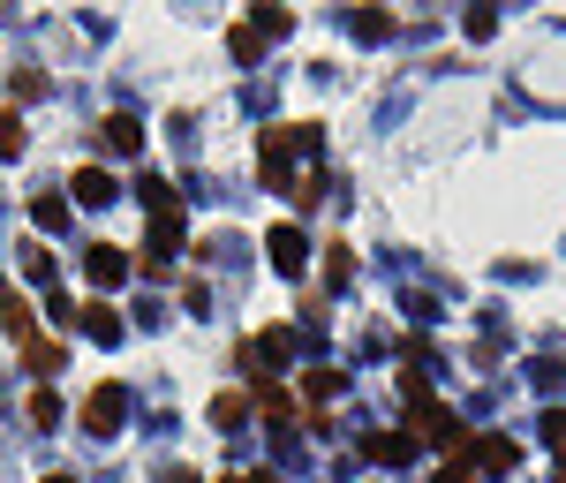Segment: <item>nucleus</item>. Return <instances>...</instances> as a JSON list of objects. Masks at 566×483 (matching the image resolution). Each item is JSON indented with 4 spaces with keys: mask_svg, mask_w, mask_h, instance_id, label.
Wrapping results in <instances>:
<instances>
[{
    "mask_svg": "<svg viewBox=\"0 0 566 483\" xmlns=\"http://www.w3.org/2000/svg\"><path fill=\"white\" fill-rule=\"evenodd\" d=\"M401 393H408V416H416L424 446H438L445 461H453V454H468V438H476V431H468V423H461V416H453V408H445V401L430 393V385H424V370H408V378H401Z\"/></svg>",
    "mask_w": 566,
    "mask_h": 483,
    "instance_id": "nucleus-1",
    "label": "nucleus"
},
{
    "mask_svg": "<svg viewBox=\"0 0 566 483\" xmlns=\"http://www.w3.org/2000/svg\"><path fill=\"white\" fill-rule=\"evenodd\" d=\"M287 355H294V332H287V325H265V332H250V340H242L250 385H273V370H287Z\"/></svg>",
    "mask_w": 566,
    "mask_h": 483,
    "instance_id": "nucleus-2",
    "label": "nucleus"
},
{
    "mask_svg": "<svg viewBox=\"0 0 566 483\" xmlns=\"http://www.w3.org/2000/svg\"><path fill=\"white\" fill-rule=\"evenodd\" d=\"M122 423H129V385H122V378L91 385V401H84V431H91V438H114Z\"/></svg>",
    "mask_w": 566,
    "mask_h": 483,
    "instance_id": "nucleus-3",
    "label": "nucleus"
},
{
    "mask_svg": "<svg viewBox=\"0 0 566 483\" xmlns=\"http://www.w3.org/2000/svg\"><path fill=\"white\" fill-rule=\"evenodd\" d=\"M468 461H476L483 476H506V469H521V446H514L506 431H476V438H468Z\"/></svg>",
    "mask_w": 566,
    "mask_h": 483,
    "instance_id": "nucleus-4",
    "label": "nucleus"
},
{
    "mask_svg": "<svg viewBox=\"0 0 566 483\" xmlns=\"http://www.w3.org/2000/svg\"><path fill=\"white\" fill-rule=\"evenodd\" d=\"M174 250H181V212H159L151 219V242H143V272H166Z\"/></svg>",
    "mask_w": 566,
    "mask_h": 483,
    "instance_id": "nucleus-5",
    "label": "nucleus"
},
{
    "mask_svg": "<svg viewBox=\"0 0 566 483\" xmlns=\"http://www.w3.org/2000/svg\"><path fill=\"white\" fill-rule=\"evenodd\" d=\"M265 250H273V272H280V280H302V265H310L302 227H273V234H265Z\"/></svg>",
    "mask_w": 566,
    "mask_h": 483,
    "instance_id": "nucleus-6",
    "label": "nucleus"
},
{
    "mask_svg": "<svg viewBox=\"0 0 566 483\" xmlns=\"http://www.w3.org/2000/svg\"><path fill=\"white\" fill-rule=\"evenodd\" d=\"M416 446H424V438H408V431H370V438H363V454H370L378 469H408Z\"/></svg>",
    "mask_w": 566,
    "mask_h": 483,
    "instance_id": "nucleus-7",
    "label": "nucleus"
},
{
    "mask_svg": "<svg viewBox=\"0 0 566 483\" xmlns=\"http://www.w3.org/2000/svg\"><path fill=\"white\" fill-rule=\"evenodd\" d=\"M68 196H84V212H99V204H114L122 189H114L106 166H76V174H68Z\"/></svg>",
    "mask_w": 566,
    "mask_h": 483,
    "instance_id": "nucleus-8",
    "label": "nucleus"
},
{
    "mask_svg": "<svg viewBox=\"0 0 566 483\" xmlns=\"http://www.w3.org/2000/svg\"><path fill=\"white\" fill-rule=\"evenodd\" d=\"M84 272H91L99 288H122V280H129V257H122L114 242H91V250H84Z\"/></svg>",
    "mask_w": 566,
    "mask_h": 483,
    "instance_id": "nucleus-9",
    "label": "nucleus"
},
{
    "mask_svg": "<svg viewBox=\"0 0 566 483\" xmlns=\"http://www.w3.org/2000/svg\"><path fill=\"white\" fill-rule=\"evenodd\" d=\"M0 325H8V340H15V347H30V340H38V310H30L23 295H8V288H0Z\"/></svg>",
    "mask_w": 566,
    "mask_h": 483,
    "instance_id": "nucleus-10",
    "label": "nucleus"
},
{
    "mask_svg": "<svg viewBox=\"0 0 566 483\" xmlns=\"http://www.w3.org/2000/svg\"><path fill=\"white\" fill-rule=\"evenodd\" d=\"M76 332H91L99 347H122V310H114V303H84V318H76Z\"/></svg>",
    "mask_w": 566,
    "mask_h": 483,
    "instance_id": "nucleus-11",
    "label": "nucleus"
},
{
    "mask_svg": "<svg viewBox=\"0 0 566 483\" xmlns=\"http://www.w3.org/2000/svg\"><path fill=\"white\" fill-rule=\"evenodd\" d=\"M99 144H106V152H143V122H137V114H106Z\"/></svg>",
    "mask_w": 566,
    "mask_h": 483,
    "instance_id": "nucleus-12",
    "label": "nucleus"
},
{
    "mask_svg": "<svg viewBox=\"0 0 566 483\" xmlns=\"http://www.w3.org/2000/svg\"><path fill=\"white\" fill-rule=\"evenodd\" d=\"M340 385H348L340 370H310V378H302V393H310V416H325V401H340Z\"/></svg>",
    "mask_w": 566,
    "mask_h": 483,
    "instance_id": "nucleus-13",
    "label": "nucleus"
},
{
    "mask_svg": "<svg viewBox=\"0 0 566 483\" xmlns=\"http://www.w3.org/2000/svg\"><path fill=\"white\" fill-rule=\"evenodd\" d=\"M250 23H257V38L273 46V38H287V30H294V8H250Z\"/></svg>",
    "mask_w": 566,
    "mask_h": 483,
    "instance_id": "nucleus-14",
    "label": "nucleus"
},
{
    "mask_svg": "<svg viewBox=\"0 0 566 483\" xmlns=\"http://www.w3.org/2000/svg\"><path fill=\"white\" fill-rule=\"evenodd\" d=\"M227 53H235L242 68H257V61H265V38H257V23H242V30L227 38Z\"/></svg>",
    "mask_w": 566,
    "mask_h": 483,
    "instance_id": "nucleus-15",
    "label": "nucleus"
},
{
    "mask_svg": "<svg viewBox=\"0 0 566 483\" xmlns=\"http://www.w3.org/2000/svg\"><path fill=\"white\" fill-rule=\"evenodd\" d=\"M23 280L53 288V250H46V242H23Z\"/></svg>",
    "mask_w": 566,
    "mask_h": 483,
    "instance_id": "nucleus-16",
    "label": "nucleus"
},
{
    "mask_svg": "<svg viewBox=\"0 0 566 483\" xmlns=\"http://www.w3.org/2000/svg\"><path fill=\"white\" fill-rule=\"evenodd\" d=\"M23 363H30L38 378H53V370H61L68 355H61V340H30V347H23Z\"/></svg>",
    "mask_w": 566,
    "mask_h": 483,
    "instance_id": "nucleus-17",
    "label": "nucleus"
},
{
    "mask_svg": "<svg viewBox=\"0 0 566 483\" xmlns=\"http://www.w3.org/2000/svg\"><path fill=\"white\" fill-rule=\"evenodd\" d=\"M46 318L61 325V332H76V318H84V303H76L68 288H53V295H46Z\"/></svg>",
    "mask_w": 566,
    "mask_h": 483,
    "instance_id": "nucleus-18",
    "label": "nucleus"
},
{
    "mask_svg": "<svg viewBox=\"0 0 566 483\" xmlns=\"http://www.w3.org/2000/svg\"><path fill=\"white\" fill-rule=\"evenodd\" d=\"M242 416H250V401H242V393H212V423H219V431H235Z\"/></svg>",
    "mask_w": 566,
    "mask_h": 483,
    "instance_id": "nucleus-19",
    "label": "nucleus"
},
{
    "mask_svg": "<svg viewBox=\"0 0 566 483\" xmlns=\"http://www.w3.org/2000/svg\"><path fill=\"white\" fill-rule=\"evenodd\" d=\"M30 219H38L46 234H61V227H68V204H61V196H38V204H30Z\"/></svg>",
    "mask_w": 566,
    "mask_h": 483,
    "instance_id": "nucleus-20",
    "label": "nucleus"
},
{
    "mask_svg": "<svg viewBox=\"0 0 566 483\" xmlns=\"http://www.w3.org/2000/svg\"><path fill=\"white\" fill-rule=\"evenodd\" d=\"M257 408H265V416H280V423L294 416V401H287V385H280V378H273V385H257Z\"/></svg>",
    "mask_w": 566,
    "mask_h": 483,
    "instance_id": "nucleus-21",
    "label": "nucleus"
},
{
    "mask_svg": "<svg viewBox=\"0 0 566 483\" xmlns=\"http://www.w3.org/2000/svg\"><path fill=\"white\" fill-rule=\"evenodd\" d=\"M386 30H393L386 8H355V38H386Z\"/></svg>",
    "mask_w": 566,
    "mask_h": 483,
    "instance_id": "nucleus-22",
    "label": "nucleus"
},
{
    "mask_svg": "<svg viewBox=\"0 0 566 483\" xmlns=\"http://www.w3.org/2000/svg\"><path fill=\"white\" fill-rule=\"evenodd\" d=\"M0 160H23V114H0Z\"/></svg>",
    "mask_w": 566,
    "mask_h": 483,
    "instance_id": "nucleus-23",
    "label": "nucleus"
},
{
    "mask_svg": "<svg viewBox=\"0 0 566 483\" xmlns=\"http://www.w3.org/2000/svg\"><path fill=\"white\" fill-rule=\"evenodd\" d=\"M143 204H151V219H159V212H174V189H166V181H159V174H143V189H137Z\"/></svg>",
    "mask_w": 566,
    "mask_h": 483,
    "instance_id": "nucleus-24",
    "label": "nucleus"
},
{
    "mask_svg": "<svg viewBox=\"0 0 566 483\" xmlns=\"http://www.w3.org/2000/svg\"><path fill=\"white\" fill-rule=\"evenodd\" d=\"M430 483H476V461L453 454V461H438V476H430Z\"/></svg>",
    "mask_w": 566,
    "mask_h": 483,
    "instance_id": "nucleus-25",
    "label": "nucleus"
},
{
    "mask_svg": "<svg viewBox=\"0 0 566 483\" xmlns=\"http://www.w3.org/2000/svg\"><path fill=\"white\" fill-rule=\"evenodd\" d=\"M30 423L53 431V423H61V401H53V393H30Z\"/></svg>",
    "mask_w": 566,
    "mask_h": 483,
    "instance_id": "nucleus-26",
    "label": "nucleus"
},
{
    "mask_svg": "<svg viewBox=\"0 0 566 483\" xmlns=\"http://www.w3.org/2000/svg\"><path fill=\"white\" fill-rule=\"evenodd\" d=\"M348 272H355V257H348V250H340V242H332V250H325V280H332V288H340V280H348Z\"/></svg>",
    "mask_w": 566,
    "mask_h": 483,
    "instance_id": "nucleus-27",
    "label": "nucleus"
},
{
    "mask_svg": "<svg viewBox=\"0 0 566 483\" xmlns=\"http://www.w3.org/2000/svg\"><path fill=\"white\" fill-rule=\"evenodd\" d=\"M499 30V8H468V38H491Z\"/></svg>",
    "mask_w": 566,
    "mask_h": 483,
    "instance_id": "nucleus-28",
    "label": "nucleus"
},
{
    "mask_svg": "<svg viewBox=\"0 0 566 483\" xmlns=\"http://www.w3.org/2000/svg\"><path fill=\"white\" fill-rule=\"evenodd\" d=\"M544 438H552V446L566 454V408H544Z\"/></svg>",
    "mask_w": 566,
    "mask_h": 483,
    "instance_id": "nucleus-29",
    "label": "nucleus"
},
{
    "mask_svg": "<svg viewBox=\"0 0 566 483\" xmlns=\"http://www.w3.org/2000/svg\"><path fill=\"white\" fill-rule=\"evenodd\" d=\"M227 483H280L273 469H250V476H227Z\"/></svg>",
    "mask_w": 566,
    "mask_h": 483,
    "instance_id": "nucleus-30",
    "label": "nucleus"
},
{
    "mask_svg": "<svg viewBox=\"0 0 566 483\" xmlns=\"http://www.w3.org/2000/svg\"><path fill=\"white\" fill-rule=\"evenodd\" d=\"M46 483H76V476H46Z\"/></svg>",
    "mask_w": 566,
    "mask_h": 483,
    "instance_id": "nucleus-31",
    "label": "nucleus"
},
{
    "mask_svg": "<svg viewBox=\"0 0 566 483\" xmlns=\"http://www.w3.org/2000/svg\"><path fill=\"white\" fill-rule=\"evenodd\" d=\"M559 476H566V454H559Z\"/></svg>",
    "mask_w": 566,
    "mask_h": 483,
    "instance_id": "nucleus-32",
    "label": "nucleus"
}]
</instances>
